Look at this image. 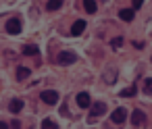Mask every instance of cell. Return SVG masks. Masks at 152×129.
I'll return each instance as SVG.
<instances>
[{"instance_id":"obj_1","label":"cell","mask_w":152,"mask_h":129,"mask_svg":"<svg viewBox=\"0 0 152 129\" xmlns=\"http://www.w3.org/2000/svg\"><path fill=\"white\" fill-rule=\"evenodd\" d=\"M56 60H58V65H73V63H77V54H75V52L63 50V52L56 56Z\"/></svg>"},{"instance_id":"obj_2","label":"cell","mask_w":152,"mask_h":129,"mask_svg":"<svg viewBox=\"0 0 152 129\" xmlns=\"http://www.w3.org/2000/svg\"><path fill=\"white\" fill-rule=\"evenodd\" d=\"M40 98H42V102H46V104H56V102H58V92H56V90H44Z\"/></svg>"},{"instance_id":"obj_3","label":"cell","mask_w":152,"mask_h":129,"mask_svg":"<svg viewBox=\"0 0 152 129\" xmlns=\"http://www.w3.org/2000/svg\"><path fill=\"white\" fill-rule=\"evenodd\" d=\"M21 29H23V25H21V21H19V19H9V21H7V31H9L11 36L21 34Z\"/></svg>"},{"instance_id":"obj_4","label":"cell","mask_w":152,"mask_h":129,"mask_svg":"<svg viewBox=\"0 0 152 129\" xmlns=\"http://www.w3.org/2000/svg\"><path fill=\"white\" fill-rule=\"evenodd\" d=\"M110 119H113V123L121 125V123H125V119H127V110H125L123 106H119V108H115V110H113Z\"/></svg>"},{"instance_id":"obj_5","label":"cell","mask_w":152,"mask_h":129,"mask_svg":"<svg viewBox=\"0 0 152 129\" xmlns=\"http://www.w3.org/2000/svg\"><path fill=\"white\" fill-rule=\"evenodd\" d=\"M75 100H77V104H79V108H90V106H92V100H90V94H88V92H79Z\"/></svg>"},{"instance_id":"obj_6","label":"cell","mask_w":152,"mask_h":129,"mask_svg":"<svg viewBox=\"0 0 152 129\" xmlns=\"http://www.w3.org/2000/svg\"><path fill=\"white\" fill-rule=\"evenodd\" d=\"M104 112H106V104H104V102H96V104H92V117H90V121H92L94 117L104 114Z\"/></svg>"},{"instance_id":"obj_7","label":"cell","mask_w":152,"mask_h":129,"mask_svg":"<svg viewBox=\"0 0 152 129\" xmlns=\"http://www.w3.org/2000/svg\"><path fill=\"white\" fill-rule=\"evenodd\" d=\"M142 123H146V114L142 112V110H133L131 112V125H142Z\"/></svg>"},{"instance_id":"obj_8","label":"cell","mask_w":152,"mask_h":129,"mask_svg":"<svg viewBox=\"0 0 152 129\" xmlns=\"http://www.w3.org/2000/svg\"><path fill=\"white\" fill-rule=\"evenodd\" d=\"M83 29H86V21L79 19V21L73 23V27H71V36H79V34H83Z\"/></svg>"},{"instance_id":"obj_9","label":"cell","mask_w":152,"mask_h":129,"mask_svg":"<svg viewBox=\"0 0 152 129\" xmlns=\"http://www.w3.org/2000/svg\"><path fill=\"white\" fill-rule=\"evenodd\" d=\"M119 17H121L123 21H133L135 13H133V9H121V11H119Z\"/></svg>"},{"instance_id":"obj_10","label":"cell","mask_w":152,"mask_h":129,"mask_svg":"<svg viewBox=\"0 0 152 129\" xmlns=\"http://www.w3.org/2000/svg\"><path fill=\"white\" fill-rule=\"evenodd\" d=\"M23 54H25V56H38V54H40V48L34 46V44H27V46L23 48Z\"/></svg>"},{"instance_id":"obj_11","label":"cell","mask_w":152,"mask_h":129,"mask_svg":"<svg viewBox=\"0 0 152 129\" xmlns=\"http://www.w3.org/2000/svg\"><path fill=\"white\" fill-rule=\"evenodd\" d=\"M9 110L11 112H21L23 110V100H11V104H9Z\"/></svg>"},{"instance_id":"obj_12","label":"cell","mask_w":152,"mask_h":129,"mask_svg":"<svg viewBox=\"0 0 152 129\" xmlns=\"http://www.w3.org/2000/svg\"><path fill=\"white\" fill-rule=\"evenodd\" d=\"M135 92H137V85H129V87L123 90L119 96H123V98H131V96H135Z\"/></svg>"},{"instance_id":"obj_13","label":"cell","mask_w":152,"mask_h":129,"mask_svg":"<svg viewBox=\"0 0 152 129\" xmlns=\"http://www.w3.org/2000/svg\"><path fill=\"white\" fill-rule=\"evenodd\" d=\"M25 77H29V69L27 67H19L17 69V79H25Z\"/></svg>"},{"instance_id":"obj_14","label":"cell","mask_w":152,"mask_h":129,"mask_svg":"<svg viewBox=\"0 0 152 129\" xmlns=\"http://www.w3.org/2000/svg\"><path fill=\"white\" fill-rule=\"evenodd\" d=\"M42 129H58V125L54 121H50V119H44L42 121Z\"/></svg>"},{"instance_id":"obj_15","label":"cell","mask_w":152,"mask_h":129,"mask_svg":"<svg viewBox=\"0 0 152 129\" xmlns=\"http://www.w3.org/2000/svg\"><path fill=\"white\" fill-rule=\"evenodd\" d=\"M61 7H63L61 0H52V2H48V4H46V9H48V11H58Z\"/></svg>"},{"instance_id":"obj_16","label":"cell","mask_w":152,"mask_h":129,"mask_svg":"<svg viewBox=\"0 0 152 129\" xmlns=\"http://www.w3.org/2000/svg\"><path fill=\"white\" fill-rule=\"evenodd\" d=\"M83 7H86V11L88 13H96V2H94V0H86V2H83Z\"/></svg>"},{"instance_id":"obj_17","label":"cell","mask_w":152,"mask_h":129,"mask_svg":"<svg viewBox=\"0 0 152 129\" xmlns=\"http://www.w3.org/2000/svg\"><path fill=\"white\" fill-rule=\"evenodd\" d=\"M144 92H146V94H152V77L144 79Z\"/></svg>"},{"instance_id":"obj_18","label":"cell","mask_w":152,"mask_h":129,"mask_svg":"<svg viewBox=\"0 0 152 129\" xmlns=\"http://www.w3.org/2000/svg\"><path fill=\"white\" fill-rule=\"evenodd\" d=\"M121 44H123V38H115V40H110V46H113V48H119Z\"/></svg>"},{"instance_id":"obj_19","label":"cell","mask_w":152,"mask_h":129,"mask_svg":"<svg viewBox=\"0 0 152 129\" xmlns=\"http://www.w3.org/2000/svg\"><path fill=\"white\" fill-rule=\"evenodd\" d=\"M142 4H144V2H142V0H135V2H133V11H137V9H142Z\"/></svg>"},{"instance_id":"obj_20","label":"cell","mask_w":152,"mask_h":129,"mask_svg":"<svg viewBox=\"0 0 152 129\" xmlns=\"http://www.w3.org/2000/svg\"><path fill=\"white\" fill-rule=\"evenodd\" d=\"M0 129H9V125H7V123H2V121H0Z\"/></svg>"}]
</instances>
